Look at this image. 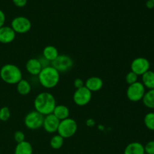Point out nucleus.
Wrapping results in <instances>:
<instances>
[{"instance_id":"f257e3e1","label":"nucleus","mask_w":154,"mask_h":154,"mask_svg":"<svg viewBox=\"0 0 154 154\" xmlns=\"http://www.w3.org/2000/svg\"><path fill=\"white\" fill-rule=\"evenodd\" d=\"M56 105L55 98L48 92L40 93L36 96L34 100L35 109L43 116L52 114Z\"/></svg>"},{"instance_id":"f03ea898","label":"nucleus","mask_w":154,"mask_h":154,"mask_svg":"<svg viewBox=\"0 0 154 154\" xmlns=\"http://www.w3.org/2000/svg\"><path fill=\"white\" fill-rule=\"evenodd\" d=\"M39 83L46 89L54 88L60 82V72L56 70L53 66H49L42 69L38 75Z\"/></svg>"},{"instance_id":"7ed1b4c3","label":"nucleus","mask_w":154,"mask_h":154,"mask_svg":"<svg viewBox=\"0 0 154 154\" xmlns=\"http://www.w3.org/2000/svg\"><path fill=\"white\" fill-rule=\"evenodd\" d=\"M0 78L6 84L13 85L23 79V74L16 65L5 64L0 69Z\"/></svg>"},{"instance_id":"20e7f679","label":"nucleus","mask_w":154,"mask_h":154,"mask_svg":"<svg viewBox=\"0 0 154 154\" xmlns=\"http://www.w3.org/2000/svg\"><path fill=\"white\" fill-rule=\"evenodd\" d=\"M78 131V123L74 119L69 118L61 120L59 125L57 133L64 139L72 138Z\"/></svg>"},{"instance_id":"39448f33","label":"nucleus","mask_w":154,"mask_h":154,"mask_svg":"<svg viewBox=\"0 0 154 154\" xmlns=\"http://www.w3.org/2000/svg\"><path fill=\"white\" fill-rule=\"evenodd\" d=\"M145 87L143 84L139 81L129 85L126 90V96L131 102H137L142 100L146 93Z\"/></svg>"},{"instance_id":"423d86ee","label":"nucleus","mask_w":154,"mask_h":154,"mask_svg":"<svg viewBox=\"0 0 154 154\" xmlns=\"http://www.w3.org/2000/svg\"><path fill=\"white\" fill-rule=\"evenodd\" d=\"M44 117L42 114L36 111L35 110L30 111L26 115L24 118V124L26 127L31 130H36L40 129L43 126Z\"/></svg>"},{"instance_id":"0eeeda50","label":"nucleus","mask_w":154,"mask_h":154,"mask_svg":"<svg viewBox=\"0 0 154 154\" xmlns=\"http://www.w3.org/2000/svg\"><path fill=\"white\" fill-rule=\"evenodd\" d=\"M51 66L59 72H67L73 67L74 61L69 56L61 54L51 62Z\"/></svg>"},{"instance_id":"6e6552de","label":"nucleus","mask_w":154,"mask_h":154,"mask_svg":"<svg viewBox=\"0 0 154 154\" xmlns=\"http://www.w3.org/2000/svg\"><path fill=\"white\" fill-rule=\"evenodd\" d=\"M11 27L13 29L14 31L19 34L26 33L31 29L32 23L29 18L23 16L16 17L14 18L11 23Z\"/></svg>"},{"instance_id":"1a4fd4ad","label":"nucleus","mask_w":154,"mask_h":154,"mask_svg":"<svg viewBox=\"0 0 154 154\" xmlns=\"http://www.w3.org/2000/svg\"><path fill=\"white\" fill-rule=\"evenodd\" d=\"M93 93L84 87L77 89L73 95V101L78 106H85L90 102Z\"/></svg>"},{"instance_id":"9d476101","label":"nucleus","mask_w":154,"mask_h":154,"mask_svg":"<svg viewBox=\"0 0 154 154\" xmlns=\"http://www.w3.org/2000/svg\"><path fill=\"white\" fill-rule=\"evenodd\" d=\"M130 67L131 71L139 76V75H143L147 71L150 70V63L147 58L137 57L132 60Z\"/></svg>"},{"instance_id":"9b49d317","label":"nucleus","mask_w":154,"mask_h":154,"mask_svg":"<svg viewBox=\"0 0 154 154\" xmlns=\"http://www.w3.org/2000/svg\"><path fill=\"white\" fill-rule=\"evenodd\" d=\"M60 120L57 119L53 114H48L44 117V122L42 127L48 133L57 132Z\"/></svg>"},{"instance_id":"f8f14e48","label":"nucleus","mask_w":154,"mask_h":154,"mask_svg":"<svg viewBox=\"0 0 154 154\" xmlns=\"http://www.w3.org/2000/svg\"><path fill=\"white\" fill-rule=\"evenodd\" d=\"M16 38V32L11 26H4L0 28V43L9 44L14 42Z\"/></svg>"},{"instance_id":"ddd939ff","label":"nucleus","mask_w":154,"mask_h":154,"mask_svg":"<svg viewBox=\"0 0 154 154\" xmlns=\"http://www.w3.org/2000/svg\"><path fill=\"white\" fill-rule=\"evenodd\" d=\"M42 66L40 61L37 58H31L26 63V69L27 72L33 76H38L41 71L42 70Z\"/></svg>"},{"instance_id":"4468645a","label":"nucleus","mask_w":154,"mask_h":154,"mask_svg":"<svg viewBox=\"0 0 154 154\" xmlns=\"http://www.w3.org/2000/svg\"><path fill=\"white\" fill-rule=\"evenodd\" d=\"M104 85L103 81L101 78L96 76L90 77L87 81H85V86L90 91L93 92H98L100 91L102 89Z\"/></svg>"},{"instance_id":"2eb2a0df","label":"nucleus","mask_w":154,"mask_h":154,"mask_svg":"<svg viewBox=\"0 0 154 154\" xmlns=\"http://www.w3.org/2000/svg\"><path fill=\"white\" fill-rule=\"evenodd\" d=\"M124 154H145L144 146L137 141L129 143L125 148Z\"/></svg>"},{"instance_id":"dca6fc26","label":"nucleus","mask_w":154,"mask_h":154,"mask_svg":"<svg viewBox=\"0 0 154 154\" xmlns=\"http://www.w3.org/2000/svg\"><path fill=\"white\" fill-rule=\"evenodd\" d=\"M52 114L61 121V120H65V119L69 118L70 111H69V108L66 105H56Z\"/></svg>"},{"instance_id":"f3484780","label":"nucleus","mask_w":154,"mask_h":154,"mask_svg":"<svg viewBox=\"0 0 154 154\" xmlns=\"http://www.w3.org/2000/svg\"><path fill=\"white\" fill-rule=\"evenodd\" d=\"M42 54H43L42 57L46 59L47 60H48L51 63L60 55L57 48L53 45H48V46L45 47L44 48Z\"/></svg>"},{"instance_id":"a211bd4d","label":"nucleus","mask_w":154,"mask_h":154,"mask_svg":"<svg viewBox=\"0 0 154 154\" xmlns=\"http://www.w3.org/2000/svg\"><path fill=\"white\" fill-rule=\"evenodd\" d=\"M33 148L29 141H24L17 144L14 150V154H32Z\"/></svg>"},{"instance_id":"6ab92c4d","label":"nucleus","mask_w":154,"mask_h":154,"mask_svg":"<svg viewBox=\"0 0 154 154\" xmlns=\"http://www.w3.org/2000/svg\"><path fill=\"white\" fill-rule=\"evenodd\" d=\"M32 90V86L27 80L21 79L17 84V91L21 96H26L29 94Z\"/></svg>"},{"instance_id":"aec40b11","label":"nucleus","mask_w":154,"mask_h":154,"mask_svg":"<svg viewBox=\"0 0 154 154\" xmlns=\"http://www.w3.org/2000/svg\"><path fill=\"white\" fill-rule=\"evenodd\" d=\"M142 76V84L145 88L149 90H153L154 89V72L153 71L149 70L146 73L141 75Z\"/></svg>"},{"instance_id":"412c9836","label":"nucleus","mask_w":154,"mask_h":154,"mask_svg":"<svg viewBox=\"0 0 154 154\" xmlns=\"http://www.w3.org/2000/svg\"><path fill=\"white\" fill-rule=\"evenodd\" d=\"M142 102L145 107L150 109H154V89L146 92L142 99Z\"/></svg>"},{"instance_id":"4be33fe9","label":"nucleus","mask_w":154,"mask_h":154,"mask_svg":"<svg viewBox=\"0 0 154 154\" xmlns=\"http://www.w3.org/2000/svg\"><path fill=\"white\" fill-rule=\"evenodd\" d=\"M64 138L60 135H54L50 141V145L54 150H59L64 144Z\"/></svg>"},{"instance_id":"5701e85b","label":"nucleus","mask_w":154,"mask_h":154,"mask_svg":"<svg viewBox=\"0 0 154 154\" xmlns=\"http://www.w3.org/2000/svg\"><path fill=\"white\" fill-rule=\"evenodd\" d=\"M144 123L147 129L154 131V112H149L146 114L144 118Z\"/></svg>"},{"instance_id":"b1692460","label":"nucleus","mask_w":154,"mask_h":154,"mask_svg":"<svg viewBox=\"0 0 154 154\" xmlns=\"http://www.w3.org/2000/svg\"><path fill=\"white\" fill-rule=\"evenodd\" d=\"M11 111L8 107H2L0 108V120L6 122L10 119Z\"/></svg>"},{"instance_id":"393cba45","label":"nucleus","mask_w":154,"mask_h":154,"mask_svg":"<svg viewBox=\"0 0 154 154\" xmlns=\"http://www.w3.org/2000/svg\"><path fill=\"white\" fill-rule=\"evenodd\" d=\"M138 75L131 71V72H128L126 74V77H125V80H126V82L127 83L128 85H131V84H134V83L138 81Z\"/></svg>"},{"instance_id":"a878e982","label":"nucleus","mask_w":154,"mask_h":154,"mask_svg":"<svg viewBox=\"0 0 154 154\" xmlns=\"http://www.w3.org/2000/svg\"><path fill=\"white\" fill-rule=\"evenodd\" d=\"M25 138V134H24L22 131H17V132H15L14 134V139L16 141L17 144L26 141Z\"/></svg>"},{"instance_id":"bb28decb","label":"nucleus","mask_w":154,"mask_h":154,"mask_svg":"<svg viewBox=\"0 0 154 154\" xmlns=\"http://www.w3.org/2000/svg\"><path fill=\"white\" fill-rule=\"evenodd\" d=\"M145 154H154V140L150 141L144 146Z\"/></svg>"},{"instance_id":"cd10ccee","label":"nucleus","mask_w":154,"mask_h":154,"mask_svg":"<svg viewBox=\"0 0 154 154\" xmlns=\"http://www.w3.org/2000/svg\"><path fill=\"white\" fill-rule=\"evenodd\" d=\"M84 84H85V82L81 78H76L75 80V81H74V86L76 88V90L84 87Z\"/></svg>"},{"instance_id":"c85d7f7f","label":"nucleus","mask_w":154,"mask_h":154,"mask_svg":"<svg viewBox=\"0 0 154 154\" xmlns=\"http://www.w3.org/2000/svg\"><path fill=\"white\" fill-rule=\"evenodd\" d=\"M27 1L28 0H12L14 4L18 8H23L26 6V5L27 4Z\"/></svg>"},{"instance_id":"c756f323","label":"nucleus","mask_w":154,"mask_h":154,"mask_svg":"<svg viewBox=\"0 0 154 154\" xmlns=\"http://www.w3.org/2000/svg\"><path fill=\"white\" fill-rule=\"evenodd\" d=\"M5 20H6V17H5V14L4 11L0 10V28L4 26Z\"/></svg>"},{"instance_id":"7c9ffc66","label":"nucleus","mask_w":154,"mask_h":154,"mask_svg":"<svg viewBox=\"0 0 154 154\" xmlns=\"http://www.w3.org/2000/svg\"><path fill=\"white\" fill-rule=\"evenodd\" d=\"M38 60H39V61H40L41 64H42V68H45V67H48V66H51V63H50L48 60H47L45 58H44L43 57H41V58H39Z\"/></svg>"},{"instance_id":"2f4dec72","label":"nucleus","mask_w":154,"mask_h":154,"mask_svg":"<svg viewBox=\"0 0 154 154\" xmlns=\"http://www.w3.org/2000/svg\"><path fill=\"white\" fill-rule=\"evenodd\" d=\"M146 7L149 9H153L154 8V2L151 0H147L146 2Z\"/></svg>"},{"instance_id":"473e14b6","label":"nucleus","mask_w":154,"mask_h":154,"mask_svg":"<svg viewBox=\"0 0 154 154\" xmlns=\"http://www.w3.org/2000/svg\"><path fill=\"white\" fill-rule=\"evenodd\" d=\"M151 1H153V2H154V0H151Z\"/></svg>"}]
</instances>
